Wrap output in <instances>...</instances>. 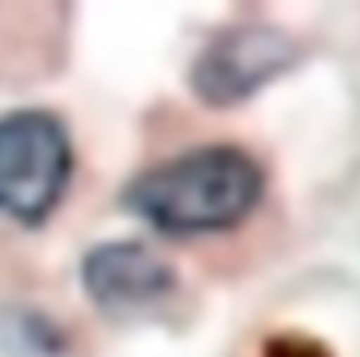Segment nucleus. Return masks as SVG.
I'll use <instances>...</instances> for the list:
<instances>
[{
  "label": "nucleus",
  "instance_id": "obj_1",
  "mask_svg": "<svg viewBox=\"0 0 360 357\" xmlns=\"http://www.w3.org/2000/svg\"><path fill=\"white\" fill-rule=\"evenodd\" d=\"M265 170L240 145H195L138 170L120 206L162 237H212L251 220Z\"/></svg>",
  "mask_w": 360,
  "mask_h": 357
},
{
  "label": "nucleus",
  "instance_id": "obj_2",
  "mask_svg": "<svg viewBox=\"0 0 360 357\" xmlns=\"http://www.w3.org/2000/svg\"><path fill=\"white\" fill-rule=\"evenodd\" d=\"M75 177L68 124L39 106L0 113V216L43 227Z\"/></svg>",
  "mask_w": 360,
  "mask_h": 357
},
{
  "label": "nucleus",
  "instance_id": "obj_3",
  "mask_svg": "<svg viewBox=\"0 0 360 357\" xmlns=\"http://www.w3.org/2000/svg\"><path fill=\"white\" fill-rule=\"evenodd\" d=\"M304 61V43L269 22H237L219 29L191 61V92L212 106L230 110L255 99Z\"/></svg>",
  "mask_w": 360,
  "mask_h": 357
},
{
  "label": "nucleus",
  "instance_id": "obj_4",
  "mask_svg": "<svg viewBox=\"0 0 360 357\" xmlns=\"http://www.w3.org/2000/svg\"><path fill=\"white\" fill-rule=\"evenodd\" d=\"M78 280L85 297L110 318L138 315L162 304L176 290L173 265L145 241H99L82 255Z\"/></svg>",
  "mask_w": 360,
  "mask_h": 357
},
{
  "label": "nucleus",
  "instance_id": "obj_5",
  "mask_svg": "<svg viewBox=\"0 0 360 357\" xmlns=\"http://www.w3.org/2000/svg\"><path fill=\"white\" fill-rule=\"evenodd\" d=\"M8 332L15 339H22L25 353H36V357H57L64 350V336L53 322H46L43 315H32V311H15L11 315V325Z\"/></svg>",
  "mask_w": 360,
  "mask_h": 357
},
{
  "label": "nucleus",
  "instance_id": "obj_6",
  "mask_svg": "<svg viewBox=\"0 0 360 357\" xmlns=\"http://www.w3.org/2000/svg\"><path fill=\"white\" fill-rule=\"evenodd\" d=\"M269 357H328V350H321L311 339H297V336H283L276 343H269Z\"/></svg>",
  "mask_w": 360,
  "mask_h": 357
}]
</instances>
